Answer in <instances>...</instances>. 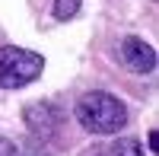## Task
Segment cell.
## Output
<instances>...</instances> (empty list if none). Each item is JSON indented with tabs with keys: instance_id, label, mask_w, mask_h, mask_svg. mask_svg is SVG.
<instances>
[{
	"instance_id": "3",
	"label": "cell",
	"mask_w": 159,
	"mask_h": 156,
	"mask_svg": "<svg viewBox=\"0 0 159 156\" xmlns=\"http://www.w3.org/2000/svg\"><path fill=\"white\" fill-rule=\"evenodd\" d=\"M22 121L32 134L38 137H51L61 127V112L51 105V102H32V105L22 108Z\"/></svg>"
},
{
	"instance_id": "6",
	"label": "cell",
	"mask_w": 159,
	"mask_h": 156,
	"mask_svg": "<svg viewBox=\"0 0 159 156\" xmlns=\"http://www.w3.org/2000/svg\"><path fill=\"white\" fill-rule=\"evenodd\" d=\"M80 13V0H54V19L67 22Z\"/></svg>"
},
{
	"instance_id": "5",
	"label": "cell",
	"mask_w": 159,
	"mask_h": 156,
	"mask_svg": "<svg viewBox=\"0 0 159 156\" xmlns=\"http://www.w3.org/2000/svg\"><path fill=\"white\" fill-rule=\"evenodd\" d=\"M80 156H143V147L137 137H118V140H108V144H92Z\"/></svg>"
},
{
	"instance_id": "1",
	"label": "cell",
	"mask_w": 159,
	"mask_h": 156,
	"mask_svg": "<svg viewBox=\"0 0 159 156\" xmlns=\"http://www.w3.org/2000/svg\"><path fill=\"white\" fill-rule=\"evenodd\" d=\"M76 121L89 134H118L127 124V108L111 93H86L76 102Z\"/></svg>"
},
{
	"instance_id": "2",
	"label": "cell",
	"mask_w": 159,
	"mask_h": 156,
	"mask_svg": "<svg viewBox=\"0 0 159 156\" xmlns=\"http://www.w3.org/2000/svg\"><path fill=\"white\" fill-rule=\"evenodd\" d=\"M45 70V57L29 48H0V89H22L35 83Z\"/></svg>"
},
{
	"instance_id": "4",
	"label": "cell",
	"mask_w": 159,
	"mask_h": 156,
	"mask_svg": "<svg viewBox=\"0 0 159 156\" xmlns=\"http://www.w3.org/2000/svg\"><path fill=\"white\" fill-rule=\"evenodd\" d=\"M121 61L134 73H153V67H156V51H153V45L143 42V38L130 35V38L121 42Z\"/></svg>"
}]
</instances>
